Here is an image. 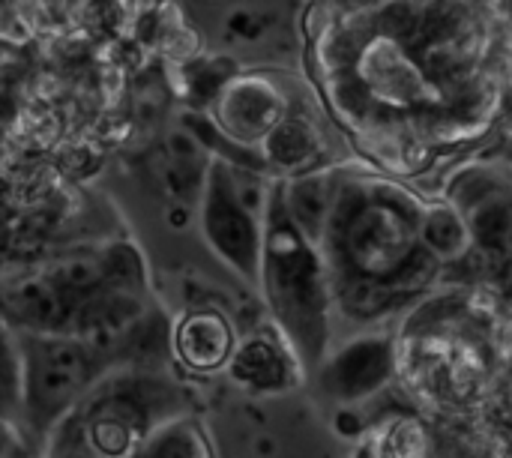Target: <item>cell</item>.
I'll return each mask as SVG.
<instances>
[{
    "mask_svg": "<svg viewBox=\"0 0 512 458\" xmlns=\"http://www.w3.org/2000/svg\"><path fill=\"white\" fill-rule=\"evenodd\" d=\"M393 378V348L387 339H360L342 348L324 369V387L342 402H363Z\"/></svg>",
    "mask_w": 512,
    "mask_h": 458,
    "instance_id": "5b68a950",
    "label": "cell"
},
{
    "mask_svg": "<svg viewBox=\"0 0 512 458\" xmlns=\"http://www.w3.org/2000/svg\"><path fill=\"white\" fill-rule=\"evenodd\" d=\"M318 150V138H315V129L309 120L303 117H285L273 132L270 138L261 144V153L282 165V168H297V165H306Z\"/></svg>",
    "mask_w": 512,
    "mask_h": 458,
    "instance_id": "9c48e42d",
    "label": "cell"
},
{
    "mask_svg": "<svg viewBox=\"0 0 512 458\" xmlns=\"http://www.w3.org/2000/svg\"><path fill=\"white\" fill-rule=\"evenodd\" d=\"M420 240L438 261H450V258H465V252L471 246V231L456 210L435 207V210L423 213Z\"/></svg>",
    "mask_w": 512,
    "mask_h": 458,
    "instance_id": "ba28073f",
    "label": "cell"
},
{
    "mask_svg": "<svg viewBox=\"0 0 512 458\" xmlns=\"http://www.w3.org/2000/svg\"><path fill=\"white\" fill-rule=\"evenodd\" d=\"M90 351L72 339H48L33 348L24 390L39 420L60 414L90 381Z\"/></svg>",
    "mask_w": 512,
    "mask_h": 458,
    "instance_id": "3957f363",
    "label": "cell"
},
{
    "mask_svg": "<svg viewBox=\"0 0 512 458\" xmlns=\"http://www.w3.org/2000/svg\"><path fill=\"white\" fill-rule=\"evenodd\" d=\"M231 375L237 384L255 393H276L291 387V363L285 351L270 339H249L231 360Z\"/></svg>",
    "mask_w": 512,
    "mask_h": 458,
    "instance_id": "8992f818",
    "label": "cell"
},
{
    "mask_svg": "<svg viewBox=\"0 0 512 458\" xmlns=\"http://www.w3.org/2000/svg\"><path fill=\"white\" fill-rule=\"evenodd\" d=\"M141 458H204V450H201V444H198L192 429L174 426V429H162L144 447Z\"/></svg>",
    "mask_w": 512,
    "mask_h": 458,
    "instance_id": "8fae6325",
    "label": "cell"
},
{
    "mask_svg": "<svg viewBox=\"0 0 512 458\" xmlns=\"http://www.w3.org/2000/svg\"><path fill=\"white\" fill-rule=\"evenodd\" d=\"M231 327L216 312H195L186 318L177 336V348L192 369H216L231 354Z\"/></svg>",
    "mask_w": 512,
    "mask_h": 458,
    "instance_id": "52a82bcc",
    "label": "cell"
},
{
    "mask_svg": "<svg viewBox=\"0 0 512 458\" xmlns=\"http://www.w3.org/2000/svg\"><path fill=\"white\" fill-rule=\"evenodd\" d=\"M285 96L264 78H237L222 87L216 99V114L222 129L243 141H267L270 132L285 120Z\"/></svg>",
    "mask_w": 512,
    "mask_h": 458,
    "instance_id": "277c9868",
    "label": "cell"
},
{
    "mask_svg": "<svg viewBox=\"0 0 512 458\" xmlns=\"http://www.w3.org/2000/svg\"><path fill=\"white\" fill-rule=\"evenodd\" d=\"M429 450V432L417 420H396L369 444L366 458H423Z\"/></svg>",
    "mask_w": 512,
    "mask_h": 458,
    "instance_id": "30bf717a",
    "label": "cell"
},
{
    "mask_svg": "<svg viewBox=\"0 0 512 458\" xmlns=\"http://www.w3.org/2000/svg\"><path fill=\"white\" fill-rule=\"evenodd\" d=\"M252 201L243 198L237 189L231 171L216 165L210 171V189H207V210H204V225L213 249L225 261H231L237 270L246 276H255L261 267V231L255 219Z\"/></svg>",
    "mask_w": 512,
    "mask_h": 458,
    "instance_id": "7a4b0ae2",
    "label": "cell"
},
{
    "mask_svg": "<svg viewBox=\"0 0 512 458\" xmlns=\"http://www.w3.org/2000/svg\"><path fill=\"white\" fill-rule=\"evenodd\" d=\"M498 339H501V351H507V357H510V360H512V309H510V312H507V318L501 321Z\"/></svg>",
    "mask_w": 512,
    "mask_h": 458,
    "instance_id": "4fadbf2b",
    "label": "cell"
},
{
    "mask_svg": "<svg viewBox=\"0 0 512 458\" xmlns=\"http://www.w3.org/2000/svg\"><path fill=\"white\" fill-rule=\"evenodd\" d=\"M267 276L279 315L291 324L303 348L318 351L324 342L327 282L324 267L309 249L306 234L291 219L288 207L273 213L267 237Z\"/></svg>",
    "mask_w": 512,
    "mask_h": 458,
    "instance_id": "6da1fadb",
    "label": "cell"
},
{
    "mask_svg": "<svg viewBox=\"0 0 512 458\" xmlns=\"http://www.w3.org/2000/svg\"><path fill=\"white\" fill-rule=\"evenodd\" d=\"M51 458H96V450H93V447L87 450L84 435H81L78 429H72V432H63V435H60V441H57L54 456Z\"/></svg>",
    "mask_w": 512,
    "mask_h": 458,
    "instance_id": "7c38bea8",
    "label": "cell"
}]
</instances>
